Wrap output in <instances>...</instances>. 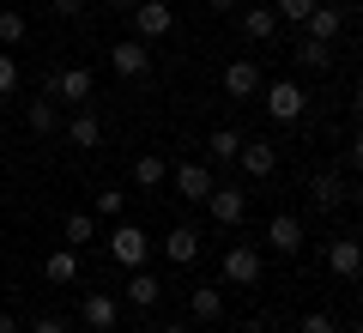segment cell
<instances>
[{"label":"cell","mask_w":363,"mask_h":333,"mask_svg":"<svg viewBox=\"0 0 363 333\" xmlns=\"http://www.w3.org/2000/svg\"><path fill=\"white\" fill-rule=\"evenodd\" d=\"M206 212H212V224L236 231V224L248 218V194H242V188H212V194H206Z\"/></svg>","instance_id":"5"},{"label":"cell","mask_w":363,"mask_h":333,"mask_svg":"<svg viewBox=\"0 0 363 333\" xmlns=\"http://www.w3.org/2000/svg\"><path fill=\"white\" fill-rule=\"evenodd\" d=\"M109 67H116L121 79H145V67H152V49H145L140 37H128V43H116V49H109Z\"/></svg>","instance_id":"8"},{"label":"cell","mask_w":363,"mask_h":333,"mask_svg":"<svg viewBox=\"0 0 363 333\" xmlns=\"http://www.w3.org/2000/svg\"><path fill=\"white\" fill-rule=\"evenodd\" d=\"M303 31H309L315 43H333L339 31H345V13H339V6H315V13L303 18Z\"/></svg>","instance_id":"16"},{"label":"cell","mask_w":363,"mask_h":333,"mask_svg":"<svg viewBox=\"0 0 363 333\" xmlns=\"http://www.w3.org/2000/svg\"><path fill=\"white\" fill-rule=\"evenodd\" d=\"M61 243H67V249L97 243V218H91V212H67V218H61Z\"/></svg>","instance_id":"19"},{"label":"cell","mask_w":363,"mask_h":333,"mask_svg":"<svg viewBox=\"0 0 363 333\" xmlns=\"http://www.w3.org/2000/svg\"><path fill=\"white\" fill-rule=\"evenodd\" d=\"M206 6L212 13H230V6H242V0H206Z\"/></svg>","instance_id":"34"},{"label":"cell","mask_w":363,"mask_h":333,"mask_svg":"<svg viewBox=\"0 0 363 333\" xmlns=\"http://www.w3.org/2000/svg\"><path fill=\"white\" fill-rule=\"evenodd\" d=\"M267 243L279 249V255H297V249H303V218H297V212H272Z\"/></svg>","instance_id":"10"},{"label":"cell","mask_w":363,"mask_h":333,"mask_svg":"<svg viewBox=\"0 0 363 333\" xmlns=\"http://www.w3.org/2000/svg\"><path fill=\"white\" fill-rule=\"evenodd\" d=\"M49 6H55L61 18H79V13H85V0H49Z\"/></svg>","instance_id":"33"},{"label":"cell","mask_w":363,"mask_h":333,"mask_svg":"<svg viewBox=\"0 0 363 333\" xmlns=\"http://www.w3.org/2000/svg\"><path fill=\"white\" fill-rule=\"evenodd\" d=\"M43 279L49 285H79V249H55V255L43 261Z\"/></svg>","instance_id":"17"},{"label":"cell","mask_w":363,"mask_h":333,"mask_svg":"<svg viewBox=\"0 0 363 333\" xmlns=\"http://www.w3.org/2000/svg\"><path fill=\"white\" fill-rule=\"evenodd\" d=\"M224 285H260V249L255 243L224 249Z\"/></svg>","instance_id":"4"},{"label":"cell","mask_w":363,"mask_h":333,"mask_svg":"<svg viewBox=\"0 0 363 333\" xmlns=\"http://www.w3.org/2000/svg\"><path fill=\"white\" fill-rule=\"evenodd\" d=\"M116 321H121V303H116V297H109V291H85V327H91V333H109Z\"/></svg>","instance_id":"12"},{"label":"cell","mask_w":363,"mask_h":333,"mask_svg":"<svg viewBox=\"0 0 363 333\" xmlns=\"http://www.w3.org/2000/svg\"><path fill=\"white\" fill-rule=\"evenodd\" d=\"M297 333H339V321L333 315H321V309H315V315H303V327Z\"/></svg>","instance_id":"31"},{"label":"cell","mask_w":363,"mask_h":333,"mask_svg":"<svg viewBox=\"0 0 363 333\" xmlns=\"http://www.w3.org/2000/svg\"><path fill=\"white\" fill-rule=\"evenodd\" d=\"M291 55H297V67H315V73H321V67L333 61V43H315V37H297V49H291Z\"/></svg>","instance_id":"26"},{"label":"cell","mask_w":363,"mask_h":333,"mask_svg":"<svg viewBox=\"0 0 363 333\" xmlns=\"http://www.w3.org/2000/svg\"><path fill=\"white\" fill-rule=\"evenodd\" d=\"M0 333H13V315H6V309H0Z\"/></svg>","instance_id":"35"},{"label":"cell","mask_w":363,"mask_h":333,"mask_svg":"<svg viewBox=\"0 0 363 333\" xmlns=\"http://www.w3.org/2000/svg\"><path fill=\"white\" fill-rule=\"evenodd\" d=\"M67 140H73L79 152H97V146H104V121H97V116L85 109V116H73V121H67Z\"/></svg>","instance_id":"18"},{"label":"cell","mask_w":363,"mask_h":333,"mask_svg":"<svg viewBox=\"0 0 363 333\" xmlns=\"http://www.w3.org/2000/svg\"><path fill=\"white\" fill-rule=\"evenodd\" d=\"M49 91H55V97H67V103H91L97 79H91V67H61V73L49 79Z\"/></svg>","instance_id":"7"},{"label":"cell","mask_w":363,"mask_h":333,"mask_svg":"<svg viewBox=\"0 0 363 333\" xmlns=\"http://www.w3.org/2000/svg\"><path fill=\"white\" fill-rule=\"evenodd\" d=\"M157 297H164V285H157L145 267H133V279H128V303H133V309H152Z\"/></svg>","instance_id":"23"},{"label":"cell","mask_w":363,"mask_h":333,"mask_svg":"<svg viewBox=\"0 0 363 333\" xmlns=\"http://www.w3.org/2000/svg\"><path fill=\"white\" fill-rule=\"evenodd\" d=\"M188 315L194 321H224V291L218 285H194L188 291Z\"/></svg>","instance_id":"15"},{"label":"cell","mask_w":363,"mask_h":333,"mask_svg":"<svg viewBox=\"0 0 363 333\" xmlns=\"http://www.w3.org/2000/svg\"><path fill=\"white\" fill-rule=\"evenodd\" d=\"M357 267H363L357 236H333V243H327V273H333V279H357Z\"/></svg>","instance_id":"9"},{"label":"cell","mask_w":363,"mask_h":333,"mask_svg":"<svg viewBox=\"0 0 363 333\" xmlns=\"http://www.w3.org/2000/svg\"><path fill=\"white\" fill-rule=\"evenodd\" d=\"M260 103H267V116L279 121V128H291V121H303V109H309V91H303L297 79H272V85H260Z\"/></svg>","instance_id":"1"},{"label":"cell","mask_w":363,"mask_h":333,"mask_svg":"<svg viewBox=\"0 0 363 333\" xmlns=\"http://www.w3.org/2000/svg\"><path fill=\"white\" fill-rule=\"evenodd\" d=\"M25 13H0V49H18V43H25Z\"/></svg>","instance_id":"27"},{"label":"cell","mask_w":363,"mask_h":333,"mask_svg":"<svg viewBox=\"0 0 363 333\" xmlns=\"http://www.w3.org/2000/svg\"><path fill=\"white\" fill-rule=\"evenodd\" d=\"M109 6H121V13H128V6H133V0H109Z\"/></svg>","instance_id":"37"},{"label":"cell","mask_w":363,"mask_h":333,"mask_svg":"<svg viewBox=\"0 0 363 333\" xmlns=\"http://www.w3.org/2000/svg\"><path fill=\"white\" fill-rule=\"evenodd\" d=\"M242 140H248V133H236V128H212V140H206L212 164H236V152H242Z\"/></svg>","instance_id":"22"},{"label":"cell","mask_w":363,"mask_h":333,"mask_svg":"<svg viewBox=\"0 0 363 333\" xmlns=\"http://www.w3.org/2000/svg\"><path fill=\"white\" fill-rule=\"evenodd\" d=\"M315 6H321V0H279V6H272V13L285 18V25H303V18H309Z\"/></svg>","instance_id":"29"},{"label":"cell","mask_w":363,"mask_h":333,"mask_svg":"<svg viewBox=\"0 0 363 333\" xmlns=\"http://www.w3.org/2000/svg\"><path fill=\"white\" fill-rule=\"evenodd\" d=\"M13 91H18V61L0 49V97H13Z\"/></svg>","instance_id":"30"},{"label":"cell","mask_w":363,"mask_h":333,"mask_svg":"<svg viewBox=\"0 0 363 333\" xmlns=\"http://www.w3.org/2000/svg\"><path fill=\"white\" fill-rule=\"evenodd\" d=\"M345 200H351L345 176H333V170H321V176H315V206H321V212H333V206H345Z\"/></svg>","instance_id":"20"},{"label":"cell","mask_w":363,"mask_h":333,"mask_svg":"<svg viewBox=\"0 0 363 333\" xmlns=\"http://www.w3.org/2000/svg\"><path fill=\"white\" fill-rule=\"evenodd\" d=\"M242 31H248L255 43L279 37V13H272V6H248V13H242Z\"/></svg>","instance_id":"24"},{"label":"cell","mask_w":363,"mask_h":333,"mask_svg":"<svg viewBox=\"0 0 363 333\" xmlns=\"http://www.w3.org/2000/svg\"><path fill=\"white\" fill-rule=\"evenodd\" d=\"M157 249H164L169 267H194V261H200V231H194V224H176V231H169Z\"/></svg>","instance_id":"6"},{"label":"cell","mask_w":363,"mask_h":333,"mask_svg":"<svg viewBox=\"0 0 363 333\" xmlns=\"http://www.w3.org/2000/svg\"><path fill=\"white\" fill-rule=\"evenodd\" d=\"M236 164L248 170V176H272V170H279V146H267V140H242V152H236Z\"/></svg>","instance_id":"11"},{"label":"cell","mask_w":363,"mask_h":333,"mask_svg":"<svg viewBox=\"0 0 363 333\" xmlns=\"http://www.w3.org/2000/svg\"><path fill=\"white\" fill-rule=\"evenodd\" d=\"M128 212V194L121 188H97V218H121Z\"/></svg>","instance_id":"28"},{"label":"cell","mask_w":363,"mask_h":333,"mask_svg":"<svg viewBox=\"0 0 363 333\" xmlns=\"http://www.w3.org/2000/svg\"><path fill=\"white\" fill-rule=\"evenodd\" d=\"M260 91V67L255 61H230L224 67V97H255Z\"/></svg>","instance_id":"13"},{"label":"cell","mask_w":363,"mask_h":333,"mask_svg":"<svg viewBox=\"0 0 363 333\" xmlns=\"http://www.w3.org/2000/svg\"><path fill=\"white\" fill-rule=\"evenodd\" d=\"M164 176H169V164L157 152H140L133 158V188H164Z\"/></svg>","instance_id":"21"},{"label":"cell","mask_w":363,"mask_h":333,"mask_svg":"<svg viewBox=\"0 0 363 333\" xmlns=\"http://www.w3.org/2000/svg\"><path fill=\"white\" fill-rule=\"evenodd\" d=\"M25 121H30V133H37V140H43V133H61V116H55V103H49V97H37V103H30V109H25Z\"/></svg>","instance_id":"25"},{"label":"cell","mask_w":363,"mask_h":333,"mask_svg":"<svg viewBox=\"0 0 363 333\" xmlns=\"http://www.w3.org/2000/svg\"><path fill=\"white\" fill-rule=\"evenodd\" d=\"M145 255H152V236H145L133 218H121L116 231H109V261L133 273V267H145Z\"/></svg>","instance_id":"2"},{"label":"cell","mask_w":363,"mask_h":333,"mask_svg":"<svg viewBox=\"0 0 363 333\" xmlns=\"http://www.w3.org/2000/svg\"><path fill=\"white\" fill-rule=\"evenodd\" d=\"M176 194L182 200H206L212 194V170L206 164H176Z\"/></svg>","instance_id":"14"},{"label":"cell","mask_w":363,"mask_h":333,"mask_svg":"<svg viewBox=\"0 0 363 333\" xmlns=\"http://www.w3.org/2000/svg\"><path fill=\"white\" fill-rule=\"evenodd\" d=\"M30 333H73V327H67L61 315H37V327H30Z\"/></svg>","instance_id":"32"},{"label":"cell","mask_w":363,"mask_h":333,"mask_svg":"<svg viewBox=\"0 0 363 333\" xmlns=\"http://www.w3.org/2000/svg\"><path fill=\"white\" fill-rule=\"evenodd\" d=\"M133 31H140V43H157L176 31V13H169V0H133Z\"/></svg>","instance_id":"3"},{"label":"cell","mask_w":363,"mask_h":333,"mask_svg":"<svg viewBox=\"0 0 363 333\" xmlns=\"http://www.w3.org/2000/svg\"><path fill=\"white\" fill-rule=\"evenodd\" d=\"M157 333H188V327H182V321H169V327H157Z\"/></svg>","instance_id":"36"}]
</instances>
